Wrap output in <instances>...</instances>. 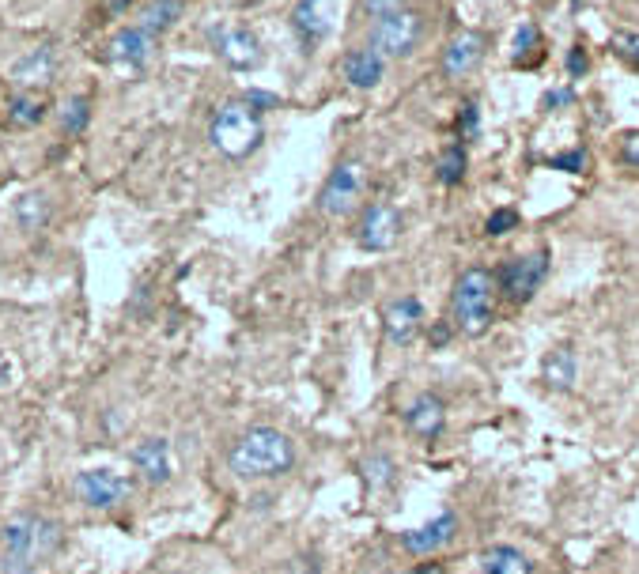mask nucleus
<instances>
[{
  "mask_svg": "<svg viewBox=\"0 0 639 574\" xmlns=\"http://www.w3.org/2000/svg\"><path fill=\"white\" fill-rule=\"evenodd\" d=\"M549 106H564V102H571V91H556V95H549Z\"/></svg>",
  "mask_w": 639,
  "mask_h": 574,
  "instance_id": "39",
  "label": "nucleus"
},
{
  "mask_svg": "<svg viewBox=\"0 0 639 574\" xmlns=\"http://www.w3.org/2000/svg\"><path fill=\"white\" fill-rule=\"evenodd\" d=\"M212 38V50L220 53V61L231 65L235 72H246V68L261 65V42L254 38L250 27H239V23H224V27H212L208 31Z\"/></svg>",
  "mask_w": 639,
  "mask_h": 574,
  "instance_id": "9",
  "label": "nucleus"
},
{
  "mask_svg": "<svg viewBox=\"0 0 639 574\" xmlns=\"http://www.w3.org/2000/svg\"><path fill=\"white\" fill-rule=\"evenodd\" d=\"M227 465L239 480H273L295 465V442L277 427H250L235 439Z\"/></svg>",
  "mask_w": 639,
  "mask_h": 574,
  "instance_id": "2",
  "label": "nucleus"
},
{
  "mask_svg": "<svg viewBox=\"0 0 639 574\" xmlns=\"http://www.w3.org/2000/svg\"><path fill=\"white\" fill-rule=\"evenodd\" d=\"M341 8H345V0H299L292 12L295 34H299L307 46L326 42L329 34H333V27H337V19H341Z\"/></svg>",
  "mask_w": 639,
  "mask_h": 574,
  "instance_id": "10",
  "label": "nucleus"
},
{
  "mask_svg": "<svg viewBox=\"0 0 639 574\" xmlns=\"http://www.w3.org/2000/svg\"><path fill=\"white\" fill-rule=\"evenodd\" d=\"M46 216H50V201L42 193H27L16 201V220L23 231H38L46 223Z\"/></svg>",
  "mask_w": 639,
  "mask_h": 574,
  "instance_id": "24",
  "label": "nucleus"
},
{
  "mask_svg": "<svg viewBox=\"0 0 639 574\" xmlns=\"http://www.w3.org/2000/svg\"><path fill=\"white\" fill-rule=\"evenodd\" d=\"M416 42H420V16L409 8L375 19V27H371V50H379L382 57H409Z\"/></svg>",
  "mask_w": 639,
  "mask_h": 574,
  "instance_id": "8",
  "label": "nucleus"
},
{
  "mask_svg": "<svg viewBox=\"0 0 639 574\" xmlns=\"http://www.w3.org/2000/svg\"><path fill=\"white\" fill-rule=\"evenodd\" d=\"M454 533H458V514H454V510H443V514L432 518L428 525H420L413 533H401V548L413 552V556H432L443 544L454 541Z\"/></svg>",
  "mask_w": 639,
  "mask_h": 574,
  "instance_id": "14",
  "label": "nucleus"
},
{
  "mask_svg": "<svg viewBox=\"0 0 639 574\" xmlns=\"http://www.w3.org/2000/svg\"><path fill=\"white\" fill-rule=\"evenodd\" d=\"M12 382V367H8V359L0 355V386H8Z\"/></svg>",
  "mask_w": 639,
  "mask_h": 574,
  "instance_id": "38",
  "label": "nucleus"
},
{
  "mask_svg": "<svg viewBox=\"0 0 639 574\" xmlns=\"http://www.w3.org/2000/svg\"><path fill=\"white\" fill-rule=\"evenodd\" d=\"M53 72H57V46L46 42V46L27 53L23 61H16L12 80H16L19 87H46L53 80Z\"/></svg>",
  "mask_w": 639,
  "mask_h": 574,
  "instance_id": "18",
  "label": "nucleus"
},
{
  "mask_svg": "<svg viewBox=\"0 0 639 574\" xmlns=\"http://www.w3.org/2000/svg\"><path fill=\"white\" fill-rule=\"evenodd\" d=\"M61 544V525L42 514H16L0 537V574H35Z\"/></svg>",
  "mask_w": 639,
  "mask_h": 574,
  "instance_id": "1",
  "label": "nucleus"
},
{
  "mask_svg": "<svg viewBox=\"0 0 639 574\" xmlns=\"http://www.w3.org/2000/svg\"><path fill=\"white\" fill-rule=\"evenodd\" d=\"M481 133V110H477V102H466L462 106V114H458V140L466 144V140H477Z\"/></svg>",
  "mask_w": 639,
  "mask_h": 574,
  "instance_id": "29",
  "label": "nucleus"
},
{
  "mask_svg": "<svg viewBox=\"0 0 639 574\" xmlns=\"http://www.w3.org/2000/svg\"><path fill=\"white\" fill-rule=\"evenodd\" d=\"M382 72H386V57H382L379 50H371V46H363V50H348L345 61H341V76H345L352 87H360V91L379 87Z\"/></svg>",
  "mask_w": 639,
  "mask_h": 574,
  "instance_id": "17",
  "label": "nucleus"
},
{
  "mask_svg": "<svg viewBox=\"0 0 639 574\" xmlns=\"http://www.w3.org/2000/svg\"><path fill=\"white\" fill-rule=\"evenodd\" d=\"M405 4H409V0H367V12L375 19H382V16H394V12H405Z\"/></svg>",
  "mask_w": 639,
  "mask_h": 574,
  "instance_id": "33",
  "label": "nucleus"
},
{
  "mask_svg": "<svg viewBox=\"0 0 639 574\" xmlns=\"http://www.w3.org/2000/svg\"><path fill=\"white\" fill-rule=\"evenodd\" d=\"M545 276H549V254H545V250H534V254L511 257L500 269V276H496V284H500V291L511 303L522 306L541 291Z\"/></svg>",
  "mask_w": 639,
  "mask_h": 574,
  "instance_id": "6",
  "label": "nucleus"
},
{
  "mask_svg": "<svg viewBox=\"0 0 639 574\" xmlns=\"http://www.w3.org/2000/svg\"><path fill=\"white\" fill-rule=\"evenodd\" d=\"M401 238V216L394 204H371L367 212H363L360 220V246L363 250H371V254H386V250H394Z\"/></svg>",
  "mask_w": 639,
  "mask_h": 574,
  "instance_id": "11",
  "label": "nucleus"
},
{
  "mask_svg": "<svg viewBox=\"0 0 639 574\" xmlns=\"http://www.w3.org/2000/svg\"><path fill=\"white\" fill-rule=\"evenodd\" d=\"M590 163V155L583 152V148H575V152H564V155H553L549 159V167L553 170H568V174H583Z\"/></svg>",
  "mask_w": 639,
  "mask_h": 574,
  "instance_id": "30",
  "label": "nucleus"
},
{
  "mask_svg": "<svg viewBox=\"0 0 639 574\" xmlns=\"http://www.w3.org/2000/svg\"><path fill=\"white\" fill-rule=\"evenodd\" d=\"M405 427L416 439H439L447 427V405L435 393H420V397H413V405L405 408Z\"/></svg>",
  "mask_w": 639,
  "mask_h": 574,
  "instance_id": "16",
  "label": "nucleus"
},
{
  "mask_svg": "<svg viewBox=\"0 0 639 574\" xmlns=\"http://www.w3.org/2000/svg\"><path fill=\"white\" fill-rule=\"evenodd\" d=\"M61 125H65V133H84L87 125V99H80V95H72L65 106H61Z\"/></svg>",
  "mask_w": 639,
  "mask_h": 574,
  "instance_id": "26",
  "label": "nucleus"
},
{
  "mask_svg": "<svg viewBox=\"0 0 639 574\" xmlns=\"http://www.w3.org/2000/svg\"><path fill=\"white\" fill-rule=\"evenodd\" d=\"M537 46V23H522L519 31H515V65H522V53H530Z\"/></svg>",
  "mask_w": 639,
  "mask_h": 574,
  "instance_id": "31",
  "label": "nucleus"
},
{
  "mask_svg": "<svg viewBox=\"0 0 639 574\" xmlns=\"http://www.w3.org/2000/svg\"><path fill=\"white\" fill-rule=\"evenodd\" d=\"M382 325H386V337H390V344L405 348V344H413V340L420 337V325H424V306H420V299H413V295H401V299H394V303L386 306Z\"/></svg>",
  "mask_w": 639,
  "mask_h": 574,
  "instance_id": "13",
  "label": "nucleus"
},
{
  "mask_svg": "<svg viewBox=\"0 0 639 574\" xmlns=\"http://www.w3.org/2000/svg\"><path fill=\"white\" fill-rule=\"evenodd\" d=\"M621 159L628 167L639 170V133H624L621 136Z\"/></svg>",
  "mask_w": 639,
  "mask_h": 574,
  "instance_id": "34",
  "label": "nucleus"
},
{
  "mask_svg": "<svg viewBox=\"0 0 639 574\" xmlns=\"http://www.w3.org/2000/svg\"><path fill=\"white\" fill-rule=\"evenodd\" d=\"M110 61H118V65H144L148 57H152V50H156V34L140 31V27H125V31H118L114 38H110Z\"/></svg>",
  "mask_w": 639,
  "mask_h": 574,
  "instance_id": "19",
  "label": "nucleus"
},
{
  "mask_svg": "<svg viewBox=\"0 0 639 574\" xmlns=\"http://www.w3.org/2000/svg\"><path fill=\"white\" fill-rule=\"evenodd\" d=\"M481 574H534V563L522 556L519 548H511V544H500V548L484 552Z\"/></svg>",
  "mask_w": 639,
  "mask_h": 574,
  "instance_id": "20",
  "label": "nucleus"
},
{
  "mask_svg": "<svg viewBox=\"0 0 639 574\" xmlns=\"http://www.w3.org/2000/svg\"><path fill=\"white\" fill-rule=\"evenodd\" d=\"M519 227V212L515 208H496L488 220H484V235H507V231H515Z\"/></svg>",
  "mask_w": 639,
  "mask_h": 574,
  "instance_id": "27",
  "label": "nucleus"
},
{
  "mask_svg": "<svg viewBox=\"0 0 639 574\" xmlns=\"http://www.w3.org/2000/svg\"><path fill=\"white\" fill-rule=\"evenodd\" d=\"M106 4H110V8H114V12H121V8H125V4H129V0H106Z\"/></svg>",
  "mask_w": 639,
  "mask_h": 574,
  "instance_id": "40",
  "label": "nucleus"
},
{
  "mask_svg": "<svg viewBox=\"0 0 639 574\" xmlns=\"http://www.w3.org/2000/svg\"><path fill=\"white\" fill-rule=\"evenodd\" d=\"M76 495L91 510H118L133 495V480L114 469H87L76 476Z\"/></svg>",
  "mask_w": 639,
  "mask_h": 574,
  "instance_id": "7",
  "label": "nucleus"
},
{
  "mask_svg": "<svg viewBox=\"0 0 639 574\" xmlns=\"http://www.w3.org/2000/svg\"><path fill=\"white\" fill-rule=\"evenodd\" d=\"M394 476H398V469H394V461L386 454H371L363 461V480H367L371 491H386L394 484Z\"/></svg>",
  "mask_w": 639,
  "mask_h": 574,
  "instance_id": "25",
  "label": "nucleus"
},
{
  "mask_svg": "<svg viewBox=\"0 0 639 574\" xmlns=\"http://www.w3.org/2000/svg\"><path fill=\"white\" fill-rule=\"evenodd\" d=\"M435 178H439L443 186H458V182L466 178V144H462V140L443 148L439 163H435Z\"/></svg>",
  "mask_w": 639,
  "mask_h": 574,
  "instance_id": "23",
  "label": "nucleus"
},
{
  "mask_svg": "<svg viewBox=\"0 0 639 574\" xmlns=\"http://www.w3.org/2000/svg\"><path fill=\"white\" fill-rule=\"evenodd\" d=\"M42 110H46L42 102L23 95V99L12 102V121H16V125H38V121H42Z\"/></svg>",
  "mask_w": 639,
  "mask_h": 574,
  "instance_id": "28",
  "label": "nucleus"
},
{
  "mask_svg": "<svg viewBox=\"0 0 639 574\" xmlns=\"http://www.w3.org/2000/svg\"><path fill=\"white\" fill-rule=\"evenodd\" d=\"M363 186H367V167L360 159H345L329 170L326 186L318 193V212L329 216V220H341L348 212H356V204L363 197Z\"/></svg>",
  "mask_w": 639,
  "mask_h": 574,
  "instance_id": "5",
  "label": "nucleus"
},
{
  "mask_svg": "<svg viewBox=\"0 0 639 574\" xmlns=\"http://www.w3.org/2000/svg\"><path fill=\"white\" fill-rule=\"evenodd\" d=\"M447 340H450V329H447V325H435V329H432V344H435V348H443Z\"/></svg>",
  "mask_w": 639,
  "mask_h": 574,
  "instance_id": "37",
  "label": "nucleus"
},
{
  "mask_svg": "<svg viewBox=\"0 0 639 574\" xmlns=\"http://www.w3.org/2000/svg\"><path fill=\"white\" fill-rule=\"evenodd\" d=\"M405 574H447V571H443V563H435L432 559V563H416V567H409Z\"/></svg>",
  "mask_w": 639,
  "mask_h": 574,
  "instance_id": "36",
  "label": "nucleus"
},
{
  "mask_svg": "<svg viewBox=\"0 0 639 574\" xmlns=\"http://www.w3.org/2000/svg\"><path fill=\"white\" fill-rule=\"evenodd\" d=\"M129 461H133V469H137L148 484H167L174 476V454H171V442L159 439V435H152V439H140L137 446H133V454H129Z\"/></svg>",
  "mask_w": 639,
  "mask_h": 574,
  "instance_id": "12",
  "label": "nucleus"
},
{
  "mask_svg": "<svg viewBox=\"0 0 639 574\" xmlns=\"http://www.w3.org/2000/svg\"><path fill=\"white\" fill-rule=\"evenodd\" d=\"M587 68H590L587 53H583V46H575V50L568 53V76H571V80H579Z\"/></svg>",
  "mask_w": 639,
  "mask_h": 574,
  "instance_id": "35",
  "label": "nucleus"
},
{
  "mask_svg": "<svg viewBox=\"0 0 639 574\" xmlns=\"http://www.w3.org/2000/svg\"><path fill=\"white\" fill-rule=\"evenodd\" d=\"M208 136H212L216 152H224L227 159H246L250 152H258V144L265 140V125H261V114L250 102L231 99L212 114Z\"/></svg>",
  "mask_w": 639,
  "mask_h": 574,
  "instance_id": "4",
  "label": "nucleus"
},
{
  "mask_svg": "<svg viewBox=\"0 0 639 574\" xmlns=\"http://www.w3.org/2000/svg\"><path fill=\"white\" fill-rule=\"evenodd\" d=\"M541 374H545V382L553 389H571V382H575V352H571L568 344L549 352L545 363H541Z\"/></svg>",
  "mask_w": 639,
  "mask_h": 574,
  "instance_id": "21",
  "label": "nucleus"
},
{
  "mask_svg": "<svg viewBox=\"0 0 639 574\" xmlns=\"http://www.w3.org/2000/svg\"><path fill=\"white\" fill-rule=\"evenodd\" d=\"M613 50L621 53L628 65H639V34L617 31V34H613Z\"/></svg>",
  "mask_w": 639,
  "mask_h": 574,
  "instance_id": "32",
  "label": "nucleus"
},
{
  "mask_svg": "<svg viewBox=\"0 0 639 574\" xmlns=\"http://www.w3.org/2000/svg\"><path fill=\"white\" fill-rule=\"evenodd\" d=\"M182 16V0H152V4H144V12H140V31L148 34H163L167 27H174Z\"/></svg>",
  "mask_w": 639,
  "mask_h": 574,
  "instance_id": "22",
  "label": "nucleus"
},
{
  "mask_svg": "<svg viewBox=\"0 0 639 574\" xmlns=\"http://www.w3.org/2000/svg\"><path fill=\"white\" fill-rule=\"evenodd\" d=\"M484 61V34L481 31H462L450 38V46L443 50V72L450 80H462Z\"/></svg>",
  "mask_w": 639,
  "mask_h": 574,
  "instance_id": "15",
  "label": "nucleus"
},
{
  "mask_svg": "<svg viewBox=\"0 0 639 574\" xmlns=\"http://www.w3.org/2000/svg\"><path fill=\"white\" fill-rule=\"evenodd\" d=\"M492 299H496V276L488 269H466L454 280L450 295V318L454 329L466 337H484L492 325Z\"/></svg>",
  "mask_w": 639,
  "mask_h": 574,
  "instance_id": "3",
  "label": "nucleus"
}]
</instances>
